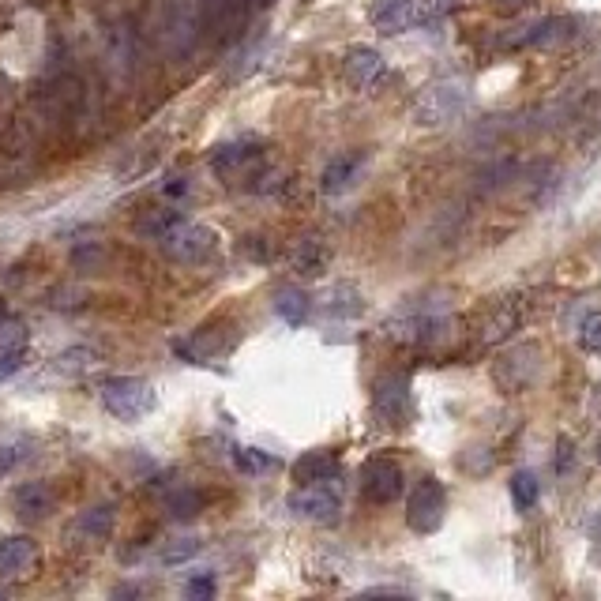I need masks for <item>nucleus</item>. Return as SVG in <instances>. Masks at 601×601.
Masks as SVG:
<instances>
[{
	"label": "nucleus",
	"instance_id": "b1692460",
	"mask_svg": "<svg viewBox=\"0 0 601 601\" xmlns=\"http://www.w3.org/2000/svg\"><path fill=\"white\" fill-rule=\"evenodd\" d=\"M293 263H297V271L305 278L320 275V267L327 263V248L316 241V237H305L301 245H297V252H293Z\"/></svg>",
	"mask_w": 601,
	"mask_h": 601
},
{
	"label": "nucleus",
	"instance_id": "c85d7f7f",
	"mask_svg": "<svg viewBox=\"0 0 601 601\" xmlns=\"http://www.w3.org/2000/svg\"><path fill=\"white\" fill-rule=\"evenodd\" d=\"M185 594L188 598H215V579H211V575H196V579H192V583L185 586Z\"/></svg>",
	"mask_w": 601,
	"mask_h": 601
},
{
	"label": "nucleus",
	"instance_id": "39448f33",
	"mask_svg": "<svg viewBox=\"0 0 601 601\" xmlns=\"http://www.w3.org/2000/svg\"><path fill=\"white\" fill-rule=\"evenodd\" d=\"M440 0H376L372 4V27L380 34H406L436 19Z\"/></svg>",
	"mask_w": 601,
	"mask_h": 601
},
{
	"label": "nucleus",
	"instance_id": "f257e3e1",
	"mask_svg": "<svg viewBox=\"0 0 601 601\" xmlns=\"http://www.w3.org/2000/svg\"><path fill=\"white\" fill-rule=\"evenodd\" d=\"M155 387L143 376H109L102 384V406L117 421H143V417L155 410Z\"/></svg>",
	"mask_w": 601,
	"mask_h": 601
},
{
	"label": "nucleus",
	"instance_id": "ddd939ff",
	"mask_svg": "<svg viewBox=\"0 0 601 601\" xmlns=\"http://www.w3.org/2000/svg\"><path fill=\"white\" fill-rule=\"evenodd\" d=\"M571 34H575V23L564 16H553V19H541V23H530L523 34H515V38H508V46L515 49H549V46H560V42H568Z\"/></svg>",
	"mask_w": 601,
	"mask_h": 601
},
{
	"label": "nucleus",
	"instance_id": "2eb2a0df",
	"mask_svg": "<svg viewBox=\"0 0 601 601\" xmlns=\"http://www.w3.org/2000/svg\"><path fill=\"white\" fill-rule=\"evenodd\" d=\"M248 4H252V0H200L203 27L215 34V38L230 34L233 27H241V19H245Z\"/></svg>",
	"mask_w": 601,
	"mask_h": 601
},
{
	"label": "nucleus",
	"instance_id": "412c9836",
	"mask_svg": "<svg viewBox=\"0 0 601 601\" xmlns=\"http://www.w3.org/2000/svg\"><path fill=\"white\" fill-rule=\"evenodd\" d=\"M260 143H230L215 155V173L218 177H230V173L245 170L252 162H260Z\"/></svg>",
	"mask_w": 601,
	"mask_h": 601
},
{
	"label": "nucleus",
	"instance_id": "0eeeda50",
	"mask_svg": "<svg viewBox=\"0 0 601 601\" xmlns=\"http://www.w3.org/2000/svg\"><path fill=\"white\" fill-rule=\"evenodd\" d=\"M402 466L395 459H387V455H376L369 463L361 466V496L376 504V508H384V504H395L402 496Z\"/></svg>",
	"mask_w": 601,
	"mask_h": 601
},
{
	"label": "nucleus",
	"instance_id": "a211bd4d",
	"mask_svg": "<svg viewBox=\"0 0 601 601\" xmlns=\"http://www.w3.org/2000/svg\"><path fill=\"white\" fill-rule=\"evenodd\" d=\"M12 504H16V515L23 523H38V519H46L49 511H53V493H49V485H42V481H23Z\"/></svg>",
	"mask_w": 601,
	"mask_h": 601
},
{
	"label": "nucleus",
	"instance_id": "7ed1b4c3",
	"mask_svg": "<svg viewBox=\"0 0 601 601\" xmlns=\"http://www.w3.org/2000/svg\"><path fill=\"white\" fill-rule=\"evenodd\" d=\"M541 376V346L538 342H515L511 350L496 357L493 380L504 395H519Z\"/></svg>",
	"mask_w": 601,
	"mask_h": 601
},
{
	"label": "nucleus",
	"instance_id": "aec40b11",
	"mask_svg": "<svg viewBox=\"0 0 601 601\" xmlns=\"http://www.w3.org/2000/svg\"><path fill=\"white\" fill-rule=\"evenodd\" d=\"M275 312H278V320H286L290 327H301L312 312L309 293L297 290V286H282V290L275 293Z\"/></svg>",
	"mask_w": 601,
	"mask_h": 601
},
{
	"label": "nucleus",
	"instance_id": "f03ea898",
	"mask_svg": "<svg viewBox=\"0 0 601 601\" xmlns=\"http://www.w3.org/2000/svg\"><path fill=\"white\" fill-rule=\"evenodd\" d=\"M286 508H290L297 519H305V523L331 526V523H339V515H342V489L335 485V478L297 485V489L286 496Z\"/></svg>",
	"mask_w": 601,
	"mask_h": 601
},
{
	"label": "nucleus",
	"instance_id": "9d476101",
	"mask_svg": "<svg viewBox=\"0 0 601 601\" xmlns=\"http://www.w3.org/2000/svg\"><path fill=\"white\" fill-rule=\"evenodd\" d=\"M523 324V309L519 297H504L478 316V342L481 346H496V342L511 339V331Z\"/></svg>",
	"mask_w": 601,
	"mask_h": 601
},
{
	"label": "nucleus",
	"instance_id": "c756f323",
	"mask_svg": "<svg viewBox=\"0 0 601 601\" xmlns=\"http://www.w3.org/2000/svg\"><path fill=\"white\" fill-rule=\"evenodd\" d=\"M23 455H27V451H23L19 444H0V478H4V474H8Z\"/></svg>",
	"mask_w": 601,
	"mask_h": 601
},
{
	"label": "nucleus",
	"instance_id": "5701e85b",
	"mask_svg": "<svg viewBox=\"0 0 601 601\" xmlns=\"http://www.w3.org/2000/svg\"><path fill=\"white\" fill-rule=\"evenodd\" d=\"M541 496V481L534 470H519V474H511V500H515V508L519 511H530L538 504Z\"/></svg>",
	"mask_w": 601,
	"mask_h": 601
},
{
	"label": "nucleus",
	"instance_id": "393cba45",
	"mask_svg": "<svg viewBox=\"0 0 601 601\" xmlns=\"http://www.w3.org/2000/svg\"><path fill=\"white\" fill-rule=\"evenodd\" d=\"M166 511L177 523H188V519H196L203 511V496L196 489H177V493L166 496Z\"/></svg>",
	"mask_w": 601,
	"mask_h": 601
},
{
	"label": "nucleus",
	"instance_id": "2f4dec72",
	"mask_svg": "<svg viewBox=\"0 0 601 601\" xmlns=\"http://www.w3.org/2000/svg\"><path fill=\"white\" fill-rule=\"evenodd\" d=\"M568 463L575 466V447H571L568 440H560V466H556V470H560V474H568Z\"/></svg>",
	"mask_w": 601,
	"mask_h": 601
},
{
	"label": "nucleus",
	"instance_id": "bb28decb",
	"mask_svg": "<svg viewBox=\"0 0 601 601\" xmlns=\"http://www.w3.org/2000/svg\"><path fill=\"white\" fill-rule=\"evenodd\" d=\"M200 549H203L200 538H181V541H170V545H166V549L158 553V560L173 568V564H185V560H192V556L200 553Z\"/></svg>",
	"mask_w": 601,
	"mask_h": 601
},
{
	"label": "nucleus",
	"instance_id": "4be33fe9",
	"mask_svg": "<svg viewBox=\"0 0 601 601\" xmlns=\"http://www.w3.org/2000/svg\"><path fill=\"white\" fill-rule=\"evenodd\" d=\"M320 309H324L327 316H335V320H350V316H361L365 301H361V293H357L350 282H339V286L320 301Z\"/></svg>",
	"mask_w": 601,
	"mask_h": 601
},
{
	"label": "nucleus",
	"instance_id": "cd10ccee",
	"mask_svg": "<svg viewBox=\"0 0 601 601\" xmlns=\"http://www.w3.org/2000/svg\"><path fill=\"white\" fill-rule=\"evenodd\" d=\"M579 346L586 354H601V312H590L579 327Z\"/></svg>",
	"mask_w": 601,
	"mask_h": 601
},
{
	"label": "nucleus",
	"instance_id": "1a4fd4ad",
	"mask_svg": "<svg viewBox=\"0 0 601 601\" xmlns=\"http://www.w3.org/2000/svg\"><path fill=\"white\" fill-rule=\"evenodd\" d=\"M162 241H166V252H170V256H177V260H185V263L207 260V256L218 248L215 230H207V226H188V222H177L173 230H166L162 233Z\"/></svg>",
	"mask_w": 601,
	"mask_h": 601
},
{
	"label": "nucleus",
	"instance_id": "20e7f679",
	"mask_svg": "<svg viewBox=\"0 0 601 601\" xmlns=\"http://www.w3.org/2000/svg\"><path fill=\"white\" fill-rule=\"evenodd\" d=\"M447 515V489L440 478H421L406 500V523L414 534H436Z\"/></svg>",
	"mask_w": 601,
	"mask_h": 601
},
{
	"label": "nucleus",
	"instance_id": "473e14b6",
	"mask_svg": "<svg viewBox=\"0 0 601 601\" xmlns=\"http://www.w3.org/2000/svg\"><path fill=\"white\" fill-rule=\"evenodd\" d=\"M598 463H601V440H598Z\"/></svg>",
	"mask_w": 601,
	"mask_h": 601
},
{
	"label": "nucleus",
	"instance_id": "9b49d317",
	"mask_svg": "<svg viewBox=\"0 0 601 601\" xmlns=\"http://www.w3.org/2000/svg\"><path fill=\"white\" fill-rule=\"evenodd\" d=\"M31 350V327L19 316H0V376L16 372Z\"/></svg>",
	"mask_w": 601,
	"mask_h": 601
},
{
	"label": "nucleus",
	"instance_id": "f3484780",
	"mask_svg": "<svg viewBox=\"0 0 601 601\" xmlns=\"http://www.w3.org/2000/svg\"><path fill=\"white\" fill-rule=\"evenodd\" d=\"M113 523H117V504H98V508L79 515L72 534L83 538L87 545H102V541H109V534H113Z\"/></svg>",
	"mask_w": 601,
	"mask_h": 601
},
{
	"label": "nucleus",
	"instance_id": "a878e982",
	"mask_svg": "<svg viewBox=\"0 0 601 601\" xmlns=\"http://www.w3.org/2000/svg\"><path fill=\"white\" fill-rule=\"evenodd\" d=\"M233 459H237V466H241L245 474H263V470L275 466V459H271L267 451H260V447H233Z\"/></svg>",
	"mask_w": 601,
	"mask_h": 601
},
{
	"label": "nucleus",
	"instance_id": "dca6fc26",
	"mask_svg": "<svg viewBox=\"0 0 601 601\" xmlns=\"http://www.w3.org/2000/svg\"><path fill=\"white\" fill-rule=\"evenodd\" d=\"M365 166V151H346V155L331 158L324 166V177H320V188H324L327 196H339L346 188L357 181V173Z\"/></svg>",
	"mask_w": 601,
	"mask_h": 601
},
{
	"label": "nucleus",
	"instance_id": "6ab92c4d",
	"mask_svg": "<svg viewBox=\"0 0 601 601\" xmlns=\"http://www.w3.org/2000/svg\"><path fill=\"white\" fill-rule=\"evenodd\" d=\"M327 478H339V455H335V451H305V455L293 463V481H297V485L327 481Z\"/></svg>",
	"mask_w": 601,
	"mask_h": 601
},
{
	"label": "nucleus",
	"instance_id": "6e6552de",
	"mask_svg": "<svg viewBox=\"0 0 601 601\" xmlns=\"http://www.w3.org/2000/svg\"><path fill=\"white\" fill-rule=\"evenodd\" d=\"M466 87L463 83H436V87H429V91L417 98L414 106V121L425 124V128H432V124H447L451 117H459L466 106Z\"/></svg>",
	"mask_w": 601,
	"mask_h": 601
},
{
	"label": "nucleus",
	"instance_id": "4468645a",
	"mask_svg": "<svg viewBox=\"0 0 601 601\" xmlns=\"http://www.w3.org/2000/svg\"><path fill=\"white\" fill-rule=\"evenodd\" d=\"M38 568V545L34 538H4L0 541V579H19V575H31Z\"/></svg>",
	"mask_w": 601,
	"mask_h": 601
},
{
	"label": "nucleus",
	"instance_id": "7c9ffc66",
	"mask_svg": "<svg viewBox=\"0 0 601 601\" xmlns=\"http://www.w3.org/2000/svg\"><path fill=\"white\" fill-rule=\"evenodd\" d=\"M489 4H493L500 16H515V12H523L530 0H489Z\"/></svg>",
	"mask_w": 601,
	"mask_h": 601
},
{
	"label": "nucleus",
	"instance_id": "423d86ee",
	"mask_svg": "<svg viewBox=\"0 0 601 601\" xmlns=\"http://www.w3.org/2000/svg\"><path fill=\"white\" fill-rule=\"evenodd\" d=\"M372 410L384 425H406L414 417V395H410V376L406 372H387L376 380L372 391Z\"/></svg>",
	"mask_w": 601,
	"mask_h": 601
},
{
	"label": "nucleus",
	"instance_id": "f8f14e48",
	"mask_svg": "<svg viewBox=\"0 0 601 601\" xmlns=\"http://www.w3.org/2000/svg\"><path fill=\"white\" fill-rule=\"evenodd\" d=\"M342 76L354 91H369L376 79L384 76V57L372 46H354L342 57Z\"/></svg>",
	"mask_w": 601,
	"mask_h": 601
}]
</instances>
